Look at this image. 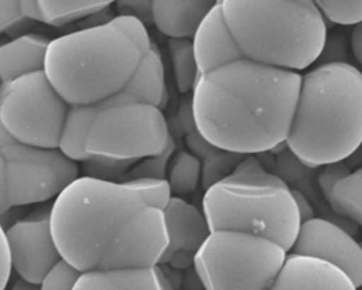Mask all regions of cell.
<instances>
[{
	"label": "cell",
	"mask_w": 362,
	"mask_h": 290,
	"mask_svg": "<svg viewBox=\"0 0 362 290\" xmlns=\"http://www.w3.org/2000/svg\"><path fill=\"white\" fill-rule=\"evenodd\" d=\"M146 205L126 182L75 178L48 212L61 259L81 273L96 269L117 232Z\"/></svg>",
	"instance_id": "5"
},
{
	"label": "cell",
	"mask_w": 362,
	"mask_h": 290,
	"mask_svg": "<svg viewBox=\"0 0 362 290\" xmlns=\"http://www.w3.org/2000/svg\"><path fill=\"white\" fill-rule=\"evenodd\" d=\"M21 18L23 14L20 10V1H0V33L6 31Z\"/></svg>",
	"instance_id": "35"
},
{
	"label": "cell",
	"mask_w": 362,
	"mask_h": 290,
	"mask_svg": "<svg viewBox=\"0 0 362 290\" xmlns=\"http://www.w3.org/2000/svg\"><path fill=\"white\" fill-rule=\"evenodd\" d=\"M126 182L147 205L164 209L171 198V191L167 180L157 178H136Z\"/></svg>",
	"instance_id": "28"
},
{
	"label": "cell",
	"mask_w": 362,
	"mask_h": 290,
	"mask_svg": "<svg viewBox=\"0 0 362 290\" xmlns=\"http://www.w3.org/2000/svg\"><path fill=\"white\" fill-rule=\"evenodd\" d=\"M269 290H358L338 267L320 259L287 253Z\"/></svg>",
	"instance_id": "15"
},
{
	"label": "cell",
	"mask_w": 362,
	"mask_h": 290,
	"mask_svg": "<svg viewBox=\"0 0 362 290\" xmlns=\"http://www.w3.org/2000/svg\"><path fill=\"white\" fill-rule=\"evenodd\" d=\"M359 245H361V248H362V240H361V242H359ZM361 289H362V287H361Z\"/></svg>",
	"instance_id": "45"
},
{
	"label": "cell",
	"mask_w": 362,
	"mask_h": 290,
	"mask_svg": "<svg viewBox=\"0 0 362 290\" xmlns=\"http://www.w3.org/2000/svg\"><path fill=\"white\" fill-rule=\"evenodd\" d=\"M287 250L270 239L214 231L194 256L195 272L205 290H269Z\"/></svg>",
	"instance_id": "7"
},
{
	"label": "cell",
	"mask_w": 362,
	"mask_h": 290,
	"mask_svg": "<svg viewBox=\"0 0 362 290\" xmlns=\"http://www.w3.org/2000/svg\"><path fill=\"white\" fill-rule=\"evenodd\" d=\"M79 274L81 272L61 259L40 282V290H72Z\"/></svg>",
	"instance_id": "30"
},
{
	"label": "cell",
	"mask_w": 362,
	"mask_h": 290,
	"mask_svg": "<svg viewBox=\"0 0 362 290\" xmlns=\"http://www.w3.org/2000/svg\"><path fill=\"white\" fill-rule=\"evenodd\" d=\"M105 100L93 105L69 106L65 123L61 132L58 149L74 161H90L95 158L85 150V140L99 110L103 108Z\"/></svg>",
	"instance_id": "21"
},
{
	"label": "cell",
	"mask_w": 362,
	"mask_h": 290,
	"mask_svg": "<svg viewBox=\"0 0 362 290\" xmlns=\"http://www.w3.org/2000/svg\"><path fill=\"white\" fill-rule=\"evenodd\" d=\"M202 212L211 232L238 231L262 236L290 252L301 221L288 184L245 156L233 173L208 188Z\"/></svg>",
	"instance_id": "6"
},
{
	"label": "cell",
	"mask_w": 362,
	"mask_h": 290,
	"mask_svg": "<svg viewBox=\"0 0 362 290\" xmlns=\"http://www.w3.org/2000/svg\"><path fill=\"white\" fill-rule=\"evenodd\" d=\"M109 21L113 25H116L117 28H120L124 34H127L129 38L143 51V54H146L150 50L153 42L150 40V35L147 33L144 23H141L139 18H136L133 16L119 14Z\"/></svg>",
	"instance_id": "31"
},
{
	"label": "cell",
	"mask_w": 362,
	"mask_h": 290,
	"mask_svg": "<svg viewBox=\"0 0 362 290\" xmlns=\"http://www.w3.org/2000/svg\"><path fill=\"white\" fill-rule=\"evenodd\" d=\"M291 192H293V198H294V202H296V207H297V211H298L301 224L305 222V221H310V219L315 218V215H314V208L311 207L308 198H307L303 192H300V191H297V190H291Z\"/></svg>",
	"instance_id": "38"
},
{
	"label": "cell",
	"mask_w": 362,
	"mask_h": 290,
	"mask_svg": "<svg viewBox=\"0 0 362 290\" xmlns=\"http://www.w3.org/2000/svg\"><path fill=\"white\" fill-rule=\"evenodd\" d=\"M191 41L199 75L243 58L225 21L221 1L208 11Z\"/></svg>",
	"instance_id": "14"
},
{
	"label": "cell",
	"mask_w": 362,
	"mask_h": 290,
	"mask_svg": "<svg viewBox=\"0 0 362 290\" xmlns=\"http://www.w3.org/2000/svg\"><path fill=\"white\" fill-rule=\"evenodd\" d=\"M171 290H174V287H173V289H171Z\"/></svg>",
	"instance_id": "47"
},
{
	"label": "cell",
	"mask_w": 362,
	"mask_h": 290,
	"mask_svg": "<svg viewBox=\"0 0 362 290\" xmlns=\"http://www.w3.org/2000/svg\"><path fill=\"white\" fill-rule=\"evenodd\" d=\"M10 201L7 194V175H6V161L0 151V216H3L10 209Z\"/></svg>",
	"instance_id": "39"
},
{
	"label": "cell",
	"mask_w": 362,
	"mask_h": 290,
	"mask_svg": "<svg viewBox=\"0 0 362 290\" xmlns=\"http://www.w3.org/2000/svg\"><path fill=\"white\" fill-rule=\"evenodd\" d=\"M68 108L44 71L0 85V120L17 143L58 149Z\"/></svg>",
	"instance_id": "9"
},
{
	"label": "cell",
	"mask_w": 362,
	"mask_h": 290,
	"mask_svg": "<svg viewBox=\"0 0 362 290\" xmlns=\"http://www.w3.org/2000/svg\"><path fill=\"white\" fill-rule=\"evenodd\" d=\"M167 246L163 209L146 205L117 232L96 269L156 267Z\"/></svg>",
	"instance_id": "11"
},
{
	"label": "cell",
	"mask_w": 362,
	"mask_h": 290,
	"mask_svg": "<svg viewBox=\"0 0 362 290\" xmlns=\"http://www.w3.org/2000/svg\"><path fill=\"white\" fill-rule=\"evenodd\" d=\"M173 287L163 270L156 266L82 272L72 290H171Z\"/></svg>",
	"instance_id": "17"
},
{
	"label": "cell",
	"mask_w": 362,
	"mask_h": 290,
	"mask_svg": "<svg viewBox=\"0 0 362 290\" xmlns=\"http://www.w3.org/2000/svg\"><path fill=\"white\" fill-rule=\"evenodd\" d=\"M320 57L327 61L325 64L346 62V41L342 35H332L331 40H325V45Z\"/></svg>",
	"instance_id": "33"
},
{
	"label": "cell",
	"mask_w": 362,
	"mask_h": 290,
	"mask_svg": "<svg viewBox=\"0 0 362 290\" xmlns=\"http://www.w3.org/2000/svg\"><path fill=\"white\" fill-rule=\"evenodd\" d=\"M194 256H195V255H191V253H187V252L180 250V252L173 253V255L167 259L165 263H170V265H171L173 267H175V269H185V267L194 265Z\"/></svg>",
	"instance_id": "42"
},
{
	"label": "cell",
	"mask_w": 362,
	"mask_h": 290,
	"mask_svg": "<svg viewBox=\"0 0 362 290\" xmlns=\"http://www.w3.org/2000/svg\"><path fill=\"white\" fill-rule=\"evenodd\" d=\"M10 273H11L10 253H8L4 228L0 224V290L6 289L10 279Z\"/></svg>",
	"instance_id": "36"
},
{
	"label": "cell",
	"mask_w": 362,
	"mask_h": 290,
	"mask_svg": "<svg viewBox=\"0 0 362 290\" xmlns=\"http://www.w3.org/2000/svg\"><path fill=\"white\" fill-rule=\"evenodd\" d=\"M49 41V38L40 34H25L0 45L1 82L44 71V58Z\"/></svg>",
	"instance_id": "19"
},
{
	"label": "cell",
	"mask_w": 362,
	"mask_h": 290,
	"mask_svg": "<svg viewBox=\"0 0 362 290\" xmlns=\"http://www.w3.org/2000/svg\"><path fill=\"white\" fill-rule=\"evenodd\" d=\"M168 52L178 91L181 93L192 92L199 72L191 38H168Z\"/></svg>",
	"instance_id": "24"
},
{
	"label": "cell",
	"mask_w": 362,
	"mask_h": 290,
	"mask_svg": "<svg viewBox=\"0 0 362 290\" xmlns=\"http://www.w3.org/2000/svg\"><path fill=\"white\" fill-rule=\"evenodd\" d=\"M20 10H21L23 17H27L30 20H35V21L44 23L38 0H34V1L23 0V1H20Z\"/></svg>",
	"instance_id": "40"
},
{
	"label": "cell",
	"mask_w": 362,
	"mask_h": 290,
	"mask_svg": "<svg viewBox=\"0 0 362 290\" xmlns=\"http://www.w3.org/2000/svg\"><path fill=\"white\" fill-rule=\"evenodd\" d=\"M221 7L246 59L298 72L322 52L327 24L315 1L222 0Z\"/></svg>",
	"instance_id": "3"
},
{
	"label": "cell",
	"mask_w": 362,
	"mask_h": 290,
	"mask_svg": "<svg viewBox=\"0 0 362 290\" xmlns=\"http://www.w3.org/2000/svg\"><path fill=\"white\" fill-rule=\"evenodd\" d=\"M175 150L174 140L171 139L167 149L154 157L144 158L139 164H136L129 173L124 181L136 180V178H157V180H165V167Z\"/></svg>",
	"instance_id": "29"
},
{
	"label": "cell",
	"mask_w": 362,
	"mask_h": 290,
	"mask_svg": "<svg viewBox=\"0 0 362 290\" xmlns=\"http://www.w3.org/2000/svg\"><path fill=\"white\" fill-rule=\"evenodd\" d=\"M351 48H352V52H354L356 61L362 66V21L355 24V27L352 30Z\"/></svg>",
	"instance_id": "41"
},
{
	"label": "cell",
	"mask_w": 362,
	"mask_h": 290,
	"mask_svg": "<svg viewBox=\"0 0 362 290\" xmlns=\"http://www.w3.org/2000/svg\"><path fill=\"white\" fill-rule=\"evenodd\" d=\"M16 143H17V140L14 139V136L8 132V129L0 120V150L6 149L8 146H13Z\"/></svg>",
	"instance_id": "43"
},
{
	"label": "cell",
	"mask_w": 362,
	"mask_h": 290,
	"mask_svg": "<svg viewBox=\"0 0 362 290\" xmlns=\"http://www.w3.org/2000/svg\"><path fill=\"white\" fill-rule=\"evenodd\" d=\"M362 144V72L348 62L321 64L301 75L286 139L305 167L339 163Z\"/></svg>",
	"instance_id": "2"
},
{
	"label": "cell",
	"mask_w": 362,
	"mask_h": 290,
	"mask_svg": "<svg viewBox=\"0 0 362 290\" xmlns=\"http://www.w3.org/2000/svg\"><path fill=\"white\" fill-rule=\"evenodd\" d=\"M117 7L124 16H133L141 23H153L151 1H117Z\"/></svg>",
	"instance_id": "34"
},
{
	"label": "cell",
	"mask_w": 362,
	"mask_h": 290,
	"mask_svg": "<svg viewBox=\"0 0 362 290\" xmlns=\"http://www.w3.org/2000/svg\"><path fill=\"white\" fill-rule=\"evenodd\" d=\"M4 232L11 267L20 279L40 284L51 267L61 260L48 215L20 219Z\"/></svg>",
	"instance_id": "13"
},
{
	"label": "cell",
	"mask_w": 362,
	"mask_h": 290,
	"mask_svg": "<svg viewBox=\"0 0 362 290\" xmlns=\"http://www.w3.org/2000/svg\"><path fill=\"white\" fill-rule=\"evenodd\" d=\"M171 191V197L191 194L197 190L201 181V160L195 154L181 150L170 166L168 178H165Z\"/></svg>",
	"instance_id": "25"
},
{
	"label": "cell",
	"mask_w": 362,
	"mask_h": 290,
	"mask_svg": "<svg viewBox=\"0 0 362 290\" xmlns=\"http://www.w3.org/2000/svg\"><path fill=\"white\" fill-rule=\"evenodd\" d=\"M315 4L322 17L328 18L331 23L355 25L362 21V1L318 0Z\"/></svg>",
	"instance_id": "27"
},
{
	"label": "cell",
	"mask_w": 362,
	"mask_h": 290,
	"mask_svg": "<svg viewBox=\"0 0 362 290\" xmlns=\"http://www.w3.org/2000/svg\"><path fill=\"white\" fill-rule=\"evenodd\" d=\"M10 290H40V284H34V283H30V282H27V280L18 277V279L13 283V286H11Z\"/></svg>",
	"instance_id": "44"
},
{
	"label": "cell",
	"mask_w": 362,
	"mask_h": 290,
	"mask_svg": "<svg viewBox=\"0 0 362 290\" xmlns=\"http://www.w3.org/2000/svg\"><path fill=\"white\" fill-rule=\"evenodd\" d=\"M187 141H188V146L189 149L195 153V156H202L205 157L206 154H209L215 147L211 146L197 130H192L189 132L188 137H187Z\"/></svg>",
	"instance_id": "37"
},
{
	"label": "cell",
	"mask_w": 362,
	"mask_h": 290,
	"mask_svg": "<svg viewBox=\"0 0 362 290\" xmlns=\"http://www.w3.org/2000/svg\"><path fill=\"white\" fill-rule=\"evenodd\" d=\"M245 156L214 149L204 157L201 164V182L205 191L216 182L229 177Z\"/></svg>",
	"instance_id": "26"
},
{
	"label": "cell",
	"mask_w": 362,
	"mask_h": 290,
	"mask_svg": "<svg viewBox=\"0 0 362 290\" xmlns=\"http://www.w3.org/2000/svg\"><path fill=\"white\" fill-rule=\"evenodd\" d=\"M0 151L6 161L7 194L11 207L48 201L79 177L78 163L59 149L16 143Z\"/></svg>",
	"instance_id": "10"
},
{
	"label": "cell",
	"mask_w": 362,
	"mask_h": 290,
	"mask_svg": "<svg viewBox=\"0 0 362 290\" xmlns=\"http://www.w3.org/2000/svg\"><path fill=\"white\" fill-rule=\"evenodd\" d=\"M143 55L107 21L51 40L44 74L69 106L93 105L119 93Z\"/></svg>",
	"instance_id": "4"
},
{
	"label": "cell",
	"mask_w": 362,
	"mask_h": 290,
	"mask_svg": "<svg viewBox=\"0 0 362 290\" xmlns=\"http://www.w3.org/2000/svg\"><path fill=\"white\" fill-rule=\"evenodd\" d=\"M349 168L344 161L339 163H332L328 166H324L321 173L318 174V184L322 191L324 198L329 202L332 198V191L337 182L344 178L346 174H349Z\"/></svg>",
	"instance_id": "32"
},
{
	"label": "cell",
	"mask_w": 362,
	"mask_h": 290,
	"mask_svg": "<svg viewBox=\"0 0 362 290\" xmlns=\"http://www.w3.org/2000/svg\"><path fill=\"white\" fill-rule=\"evenodd\" d=\"M358 290H362V289H358Z\"/></svg>",
	"instance_id": "46"
},
{
	"label": "cell",
	"mask_w": 362,
	"mask_h": 290,
	"mask_svg": "<svg viewBox=\"0 0 362 290\" xmlns=\"http://www.w3.org/2000/svg\"><path fill=\"white\" fill-rule=\"evenodd\" d=\"M290 253L327 262L342 270L362 287V248L344 228L325 218H313L300 225Z\"/></svg>",
	"instance_id": "12"
},
{
	"label": "cell",
	"mask_w": 362,
	"mask_h": 290,
	"mask_svg": "<svg viewBox=\"0 0 362 290\" xmlns=\"http://www.w3.org/2000/svg\"><path fill=\"white\" fill-rule=\"evenodd\" d=\"M301 75L246 58L199 75L192 91L195 130L215 149L253 156L286 143Z\"/></svg>",
	"instance_id": "1"
},
{
	"label": "cell",
	"mask_w": 362,
	"mask_h": 290,
	"mask_svg": "<svg viewBox=\"0 0 362 290\" xmlns=\"http://www.w3.org/2000/svg\"><path fill=\"white\" fill-rule=\"evenodd\" d=\"M110 3L112 1L109 0H41L40 7L45 24L64 25L66 23H72L83 17L103 11L110 6Z\"/></svg>",
	"instance_id": "22"
},
{
	"label": "cell",
	"mask_w": 362,
	"mask_h": 290,
	"mask_svg": "<svg viewBox=\"0 0 362 290\" xmlns=\"http://www.w3.org/2000/svg\"><path fill=\"white\" fill-rule=\"evenodd\" d=\"M120 92L133 102L163 108L165 99L164 68L161 55L154 44L141 57L137 68Z\"/></svg>",
	"instance_id": "20"
},
{
	"label": "cell",
	"mask_w": 362,
	"mask_h": 290,
	"mask_svg": "<svg viewBox=\"0 0 362 290\" xmlns=\"http://www.w3.org/2000/svg\"><path fill=\"white\" fill-rule=\"evenodd\" d=\"M171 139L160 108L119 92L105 100L92 122L85 150L93 157L137 161L161 154Z\"/></svg>",
	"instance_id": "8"
},
{
	"label": "cell",
	"mask_w": 362,
	"mask_h": 290,
	"mask_svg": "<svg viewBox=\"0 0 362 290\" xmlns=\"http://www.w3.org/2000/svg\"><path fill=\"white\" fill-rule=\"evenodd\" d=\"M163 212L168 246L160 263H165L173 253L180 250L195 255L211 233L204 212L180 197H171Z\"/></svg>",
	"instance_id": "16"
},
{
	"label": "cell",
	"mask_w": 362,
	"mask_h": 290,
	"mask_svg": "<svg viewBox=\"0 0 362 290\" xmlns=\"http://www.w3.org/2000/svg\"><path fill=\"white\" fill-rule=\"evenodd\" d=\"M215 3L214 0H156L151 1L153 23L168 38H192Z\"/></svg>",
	"instance_id": "18"
},
{
	"label": "cell",
	"mask_w": 362,
	"mask_h": 290,
	"mask_svg": "<svg viewBox=\"0 0 362 290\" xmlns=\"http://www.w3.org/2000/svg\"><path fill=\"white\" fill-rule=\"evenodd\" d=\"M328 204L334 212L362 226V167L337 182Z\"/></svg>",
	"instance_id": "23"
}]
</instances>
